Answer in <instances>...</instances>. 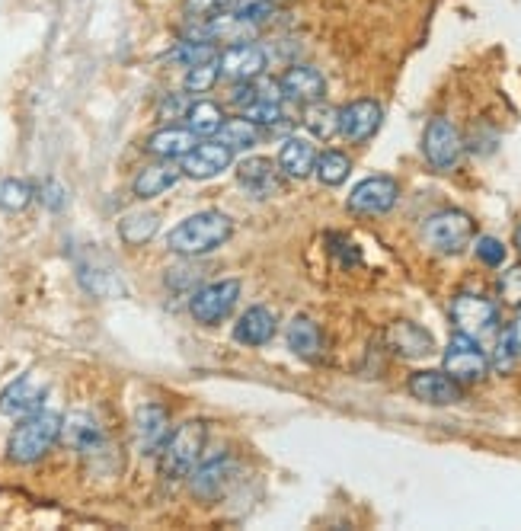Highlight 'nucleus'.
<instances>
[{
    "label": "nucleus",
    "instance_id": "obj_26",
    "mask_svg": "<svg viewBox=\"0 0 521 531\" xmlns=\"http://www.w3.org/2000/svg\"><path fill=\"white\" fill-rule=\"evenodd\" d=\"M157 231H160V215H154V212H128L119 218V240L125 247L151 244Z\"/></svg>",
    "mask_w": 521,
    "mask_h": 531
},
{
    "label": "nucleus",
    "instance_id": "obj_31",
    "mask_svg": "<svg viewBox=\"0 0 521 531\" xmlns=\"http://www.w3.org/2000/svg\"><path fill=\"white\" fill-rule=\"evenodd\" d=\"M215 58H218V45L208 39H183L170 52V61L179 64V68H195V64H205Z\"/></svg>",
    "mask_w": 521,
    "mask_h": 531
},
{
    "label": "nucleus",
    "instance_id": "obj_17",
    "mask_svg": "<svg viewBox=\"0 0 521 531\" xmlns=\"http://www.w3.org/2000/svg\"><path fill=\"white\" fill-rule=\"evenodd\" d=\"M61 436L68 442L77 455H100L106 448V436H103V426L93 420L90 413H71L68 420H61Z\"/></svg>",
    "mask_w": 521,
    "mask_h": 531
},
{
    "label": "nucleus",
    "instance_id": "obj_40",
    "mask_svg": "<svg viewBox=\"0 0 521 531\" xmlns=\"http://www.w3.org/2000/svg\"><path fill=\"white\" fill-rule=\"evenodd\" d=\"M227 7H231V0H183V13H186L189 23L208 20V16H218Z\"/></svg>",
    "mask_w": 521,
    "mask_h": 531
},
{
    "label": "nucleus",
    "instance_id": "obj_37",
    "mask_svg": "<svg viewBox=\"0 0 521 531\" xmlns=\"http://www.w3.org/2000/svg\"><path fill=\"white\" fill-rule=\"evenodd\" d=\"M243 119H250L253 125H282L285 122V112L282 103H269V100H256L247 109L240 112Z\"/></svg>",
    "mask_w": 521,
    "mask_h": 531
},
{
    "label": "nucleus",
    "instance_id": "obj_27",
    "mask_svg": "<svg viewBox=\"0 0 521 531\" xmlns=\"http://www.w3.org/2000/svg\"><path fill=\"white\" fill-rule=\"evenodd\" d=\"M183 119L195 138H215L218 128L224 125V109L215 100H195V103H189Z\"/></svg>",
    "mask_w": 521,
    "mask_h": 531
},
{
    "label": "nucleus",
    "instance_id": "obj_16",
    "mask_svg": "<svg viewBox=\"0 0 521 531\" xmlns=\"http://www.w3.org/2000/svg\"><path fill=\"white\" fill-rule=\"evenodd\" d=\"M279 87L285 93V100H295L301 106L317 103L327 96V80H323V74L311 68V64H295V68H288L279 77Z\"/></svg>",
    "mask_w": 521,
    "mask_h": 531
},
{
    "label": "nucleus",
    "instance_id": "obj_13",
    "mask_svg": "<svg viewBox=\"0 0 521 531\" xmlns=\"http://www.w3.org/2000/svg\"><path fill=\"white\" fill-rule=\"evenodd\" d=\"M381 122H384V109L374 100H352L339 109V135L352 144H362L378 135Z\"/></svg>",
    "mask_w": 521,
    "mask_h": 531
},
{
    "label": "nucleus",
    "instance_id": "obj_3",
    "mask_svg": "<svg viewBox=\"0 0 521 531\" xmlns=\"http://www.w3.org/2000/svg\"><path fill=\"white\" fill-rule=\"evenodd\" d=\"M205 439H208L205 423L192 420V423L179 426L164 442V448H160V474H164L167 480L189 477L195 471V464H199L202 452H205Z\"/></svg>",
    "mask_w": 521,
    "mask_h": 531
},
{
    "label": "nucleus",
    "instance_id": "obj_44",
    "mask_svg": "<svg viewBox=\"0 0 521 531\" xmlns=\"http://www.w3.org/2000/svg\"><path fill=\"white\" fill-rule=\"evenodd\" d=\"M515 250L521 253V224H518V228H515Z\"/></svg>",
    "mask_w": 521,
    "mask_h": 531
},
{
    "label": "nucleus",
    "instance_id": "obj_41",
    "mask_svg": "<svg viewBox=\"0 0 521 531\" xmlns=\"http://www.w3.org/2000/svg\"><path fill=\"white\" fill-rule=\"evenodd\" d=\"M36 199L48 208V212H64V205H68V189H64L58 180H45L36 189Z\"/></svg>",
    "mask_w": 521,
    "mask_h": 531
},
{
    "label": "nucleus",
    "instance_id": "obj_34",
    "mask_svg": "<svg viewBox=\"0 0 521 531\" xmlns=\"http://www.w3.org/2000/svg\"><path fill=\"white\" fill-rule=\"evenodd\" d=\"M227 13H234L237 20L250 23V26H263L275 16V4L272 0H231Z\"/></svg>",
    "mask_w": 521,
    "mask_h": 531
},
{
    "label": "nucleus",
    "instance_id": "obj_8",
    "mask_svg": "<svg viewBox=\"0 0 521 531\" xmlns=\"http://www.w3.org/2000/svg\"><path fill=\"white\" fill-rule=\"evenodd\" d=\"M422 154H426V160L435 170L448 173V170H454L461 164L464 138L448 119H432L426 125V135H422Z\"/></svg>",
    "mask_w": 521,
    "mask_h": 531
},
{
    "label": "nucleus",
    "instance_id": "obj_20",
    "mask_svg": "<svg viewBox=\"0 0 521 531\" xmlns=\"http://www.w3.org/2000/svg\"><path fill=\"white\" fill-rule=\"evenodd\" d=\"M275 330H279V320H275V314L269 308H263V304H256V308L243 311L237 317L234 324V340L240 346H266Z\"/></svg>",
    "mask_w": 521,
    "mask_h": 531
},
{
    "label": "nucleus",
    "instance_id": "obj_5",
    "mask_svg": "<svg viewBox=\"0 0 521 531\" xmlns=\"http://www.w3.org/2000/svg\"><path fill=\"white\" fill-rule=\"evenodd\" d=\"M451 320H454V327H458V333L470 336V340H477V343L499 333V308L490 298L474 295V292H461L451 301Z\"/></svg>",
    "mask_w": 521,
    "mask_h": 531
},
{
    "label": "nucleus",
    "instance_id": "obj_29",
    "mask_svg": "<svg viewBox=\"0 0 521 531\" xmlns=\"http://www.w3.org/2000/svg\"><path fill=\"white\" fill-rule=\"evenodd\" d=\"M218 141H224L231 151H250L259 144V125H253L250 119H224V125L218 128Z\"/></svg>",
    "mask_w": 521,
    "mask_h": 531
},
{
    "label": "nucleus",
    "instance_id": "obj_28",
    "mask_svg": "<svg viewBox=\"0 0 521 531\" xmlns=\"http://www.w3.org/2000/svg\"><path fill=\"white\" fill-rule=\"evenodd\" d=\"M301 122H304L307 132H311L314 138H320V141H330L333 135H339V109H333L330 103H323V100L307 103Z\"/></svg>",
    "mask_w": 521,
    "mask_h": 531
},
{
    "label": "nucleus",
    "instance_id": "obj_10",
    "mask_svg": "<svg viewBox=\"0 0 521 531\" xmlns=\"http://www.w3.org/2000/svg\"><path fill=\"white\" fill-rule=\"evenodd\" d=\"M45 397H48V381L26 372L20 378H13L4 388V394H0V413L13 416V420H23V416L42 410Z\"/></svg>",
    "mask_w": 521,
    "mask_h": 531
},
{
    "label": "nucleus",
    "instance_id": "obj_38",
    "mask_svg": "<svg viewBox=\"0 0 521 531\" xmlns=\"http://www.w3.org/2000/svg\"><path fill=\"white\" fill-rule=\"evenodd\" d=\"M518 362V349L512 343V333L509 330H502L499 333V340H496V349H493V356H490V365L496 368V372H512V365Z\"/></svg>",
    "mask_w": 521,
    "mask_h": 531
},
{
    "label": "nucleus",
    "instance_id": "obj_19",
    "mask_svg": "<svg viewBox=\"0 0 521 531\" xmlns=\"http://www.w3.org/2000/svg\"><path fill=\"white\" fill-rule=\"evenodd\" d=\"M179 180H183V170H179L173 160H157V164L138 170V176L132 180V196L141 202L157 199V196H164L167 189H173Z\"/></svg>",
    "mask_w": 521,
    "mask_h": 531
},
{
    "label": "nucleus",
    "instance_id": "obj_9",
    "mask_svg": "<svg viewBox=\"0 0 521 531\" xmlns=\"http://www.w3.org/2000/svg\"><path fill=\"white\" fill-rule=\"evenodd\" d=\"M397 199H400V183L394 176H368V180H362L349 192L346 205L352 215L374 218V215H387L397 205Z\"/></svg>",
    "mask_w": 521,
    "mask_h": 531
},
{
    "label": "nucleus",
    "instance_id": "obj_6",
    "mask_svg": "<svg viewBox=\"0 0 521 531\" xmlns=\"http://www.w3.org/2000/svg\"><path fill=\"white\" fill-rule=\"evenodd\" d=\"M237 301H240V282L237 279H218V282L202 285L199 292L189 298V311L195 317V324L218 327L221 320L231 317Z\"/></svg>",
    "mask_w": 521,
    "mask_h": 531
},
{
    "label": "nucleus",
    "instance_id": "obj_1",
    "mask_svg": "<svg viewBox=\"0 0 521 531\" xmlns=\"http://www.w3.org/2000/svg\"><path fill=\"white\" fill-rule=\"evenodd\" d=\"M234 234V221L224 212H195L167 234V250L176 256H205L224 247Z\"/></svg>",
    "mask_w": 521,
    "mask_h": 531
},
{
    "label": "nucleus",
    "instance_id": "obj_11",
    "mask_svg": "<svg viewBox=\"0 0 521 531\" xmlns=\"http://www.w3.org/2000/svg\"><path fill=\"white\" fill-rule=\"evenodd\" d=\"M266 52L253 42H234L224 52H218V71L224 80H259L266 74Z\"/></svg>",
    "mask_w": 521,
    "mask_h": 531
},
{
    "label": "nucleus",
    "instance_id": "obj_36",
    "mask_svg": "<svg viewBox=\"0 0 521 531\" xmlns=\"http://www.w3.org/2000/svg\"><path fill=\"white\" fill-rule=\"evenodd\" d=\"M474 253H477V260L483 266H490V269H499L502 263H506V244H502L499 237H490V234H483L474 240Z\"/></svg>",
    "mask_w": 521,
    "mask_h": 531
},
{
    "label": "nucleus",
    "instance_id": "obj_7",
    "mask_svg": "<svg viewBox=\"0 0 521 531\" xmlns=\"http://www.w3.org/2000/svg\"><path fill=\"white\" fill-rule=\"evenodd\" d=\"M442 372L451 375L458 384H474L483 381L486 372H490V356H486L477 340H470L464 333H454L445 349Z\"/></svg>",
    "mask_w": 521,
    "mask_h": 531
},
{
    "label": "nucleus",
    "instance_id": "obj_14",
    "mask_svg": "<svg viewBox=\"0 0 521 531\" xmlns=\"http://www.w3.org/2000/svg\"><path fill=\"white\" fill-rule=\"evenodd\" d=\"M170 439V416L164 407L144 404L135 413V442L141 455H160V448Z\"/></svg>",
    "mask_w": 521,
    "mask_h": 531
},
{
    "label": "nucleus",
    "instance_id": "obj_23",
    "mask_svg": "<svg viewBox=\"0 0 521 531\" xmlns=\"http://www.w3.org/2000/svg\"><path fill=\"white\" fill-rule=\"evenodd\" d=\"M314 164H317V148L311 138H298V135L285 138L282 151H279L282 173H288L291 180H304V176L314 173Z\"/></svg>",
    "mask_w": 521,
    "mask_h": 531
},
{
    "label": "nucleus",
    "instance_id": "obj_18",
    "mask_svg": "<svg viewBox=\"0 0 521 531\" xmlns=\"http://www.w3.org/2000/svg\"><path fill=\"white\" fill-rule=\"evenodd\" d=\"M387 346L403 359H426L435 352V340L426 327L413 324V320H397L387 330Z\"/></svg>",
    "mask_w": 521,
    "mask_h": 531
},
{
    "label": "nucleus",
    "instance_id": "obj_15",
    "mask_svg": "<svg viewBox=\"0 0 521 531\" xmlns=\"http://www.w3.org/2000/svg\"><path fill=\"white\" fill-rule=\"evenodd\" d=\"M410 394L422 404L432 407H451L461 400V384L445 372H416L410 375Z\"/></svg>",
    "mask_w": 521,
    "mask_h": 531
},
{
    "label": "nucleus",
    "instance_id": "obj_12",
    "mask_svg": "<svg viewBox=\"0 0 521 531\" xmlns=\"http://www.w3.org/2000/svg\"><path fill=\"white\" fill-rule=\"evenodd\" d=\"M234 164V151L227 148L224 141H195V148L179 157V170H183V176H189V180H211V176L224 173L227 167Z\"/></svg>",
    "mask_w": 521,
    "mask_h": 531
},
{
    "label": "nucleus",
    "instance_id": "obj_22",
    "mask_svg": "<svg viewBox=\"0 0 521 531\" xmlns=\"http://www.w3.org/2000/svg\"><path fill=\"white\" fill-rule=\"evenodd\" d=\"M195 148V135L186 125H164L144 141V151L154 154L157 160H179Z\"/></svg>",
    "mask_w": 521,
    "mask_h": 531
},
{
    "label": "nucleus",
    "instance_id": "obj_32",
    "mask_svg": "<svg viewBox=\"0 0 521 531\" xmlns=\"http://www.w3.org/2000/svg\"><path fill=\"white\" fill-rule=\"evenodd\" d=\"M227 468H231V461L227 458H211L205 461L202 468H195L189 477H192V490L199 493V496H215L224 484V477H227Z\"/></svg>",
    "mask_w": 521,
    "mask_h": 531
},
{
    "label": "nucleus",
    "instance_id": "obj_24",
    "mask_svg": "<svg viewBox=\"0 0 521 531\" xmlns=\"http://www.w3.org/2000/svg\"><path fill=\"white\" fill-rule=\"evenodd\" d=\"M77 279L87 288L93 298H119L125 295V285L119 279V272L112 266H96V263H80Z\"/></svg>",
    "mask_w": 521,
    "mask_h": 531
},
{
    "label": "nucleus",
    "instance_id": "obj_2",
    "mask_svg": "<svg viewBox=\"0 0 521 531\" xmlns=\"http://www.w3.org/2000/svg\"><path fill=\"white\" fill-rule=\"evenodd\" d=\"M61 420L64 416H58L52 410H36V413L23 416L7 439V458L13 464L42 461L55 448V442L61 439Z\"/></svg>",
    "mask_w": 521,
    "mask_h": 531
},
{
    "label": "nucleus",
    "instance_id": "obj_39",
    "mask_svg": "<svg viewBox=\"0 0 521 531\" xmlns=\"http://www.w3.org/2000/svg\"><path fill=\"white\" fill-rule=\"evenodd\" d=\"M499 298L509 304V308H521V263L509 266L499 276Z\"/></svg>",
    "mask_w": 521,
    "mask_h": 531
},
{
    "label": "nucleus",
    "instance_id": "obj_4",
    "mask_svg": "<svg viewBox=\"0 0 521 531\" xmlns=\"http://www.w3.org/2000/svg\"><path fill=\"white\" fill-rule=\"evenodd\" d=\"M474 218L461 208H445V212H435L426 224H422V237H426V244L435 250V253H445V256H454L467 250L474 244Z\"/></svg>",
    "mask_w": 521,
    "mask_h": 531
},
{
    "label": "nucleus",
    "instance_id": "obj_25",
    "mask_svg": "<svg viewBox=\"0 0 521 531\" xmlns=\"http://www.w3.org/2000/svg\"><path fill=\"white\" fill-rule=\"evenodd\" d=\"M288 349L295 352L298 359H307V362H314L320 359V352H323V336H320V327L314 324L311 317H295L288 324Z\"/></svg>",
    "mask_w": 521,
    "mask_h": 531
},
{
    "label": "nucleus",
    "instance_id": "obj_30",
    "mask_svg": "<svg viewBox=\"0 0 521 531\" xmlns=\"http://www.w3.org/2000/svg\"><path fill=\"white\" fill-rule=\"evenodd\" d=\"M352 173V160L343 151H323L317 154V164H314V176L323 186H343Z\"/></svg>",
    "mask_w": 521,
    "mask_h": 531
},
{
    "label": "nucleus",
    "instance_id": "obj_21",
    "mask_svg": "<svg viewBox=\"0 0 521 531\" xmlns=\"http://www.w3.org/2000/svg\"><path fill=\"white\" fill-rule=\"evenodd\" d=\"M237 183L250 189L253 196L266 199L279 189V164H272L269 157H247L237 164Z\"/></svg>",
    "mask_w": 521,
    "mask_h": 531
},
{
    "label": "nucleus",
    "instance_id": "obj_43",
    "mask_svg": "<svg viewBox=\"0 0 521 531\" xmlns=\"http://www.w3.org/2000/svg\"><path fill=\"white\" fill-rule=\"evenodd\" d=\"M509 333H512V343H515L518 359H521V308H518V317H515V324L509 327Z\"/></svg>",
    "mask_w": 521,
    "mask_h": 531
},
{
    "label": "nucleus",
    "instance_id": "obj_45",
    "mask_svg": "<svg viewBox=\"0 0 521 531\" xmlns=\"http://www.w3.org/2000/svg\"><path fill=\"white\" fill-rule=\"evenodd\" d=\"M272 4H282V0H272Z\"/></svg>",
    "mask_w": 521,
    "mask_h": 531
},
{
    "label": "nucleus",
    "instance_id": "obj_42",
    "mask_svg": "<svg viewBox=\"0 0 521 531\" xmlns=\"http://www.w3.org/2000/svg\"><path fill=\"white\" fill-rule=\"evenodd\" d=\"M186 109H189V103L183 100V96L179 93H173V96H164V100H160V116H170V119H183L186 116Z\"/></svg>",
    "mask_w": 521,
    "mask_h": 531
},
{
    "label": "nucleus",
    "instance_id": "obj_35",
    "mask_svg": "<svg viewBox=\"0 0 521 531\" xmlns=\"http://www.w3.org/2000/svg\"><path fill=\"white\" fill-rule=\"evenodd\" d=\"M218 80H221V71H218V58H215V61L195 64V68H186L183 87H186V93H208Z\"/></svg>",
    "mask_w": 521,
    "mask_h": 531
},
{
    "label": "nucleus",
    "instance_id": "obj_33",
    "mask_svg": "<svg viewBox=\"0 0 521 531\" xmlns=\"http://www.w3.org/2000/svg\"><path fill=\"white\" fill-rule=\"evenodd\" d=\"M32 199H36V189L26 180H16V176L0 180V212H23Z\"/></svg>",
    "mask_w": 521,
    "mask_h": 531
}]
</instances>
